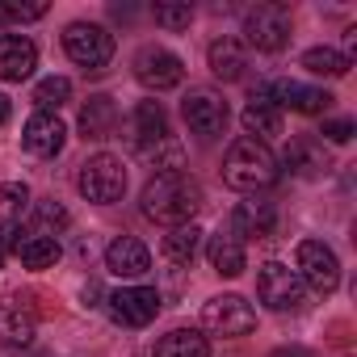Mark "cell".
I'll return each mask as SVG.
<instances>
[{"label": "cell", "mask_w": 357, "mask_h": 357, "mask_svg": "<svg viewBox=\"0 0 357 357\" xmlns=\"http://www.w3.org/2000/svg\"><path fill=\"white\" fill-rule=\"evenodd\" d=\"M198 211H202V185L190 172H155L143 185V215L151 223L181 227V223H194Z\"/></svg>", "instance_id": "obj_1"}, {"label": "cell", "mask_w": 357, "mask_h": 357, "mask_svg": "<svg viewBox=\"0 0 357 357\" xmlns=\"http://www.w3.org/2000/svg\"><path fill=\"white\" fill-rule=\"evenodd\" d=\"M223 181L240 194H257V190H269L278 181V155L257 143V139H236L227 147V160H223Z\"/></svg>", "instance_id": "obj_2"}, {"label": "cell", "mask_w": 357, "mask_h": 357, "mask_svg": "<svg viewBox=\"0 0 357 357\" xmlns=\"http://www.w3.org/2000/svg\"><path fill=\"white\" fill-rule=\"evenodd\" d=\"M76 185H80V194H84L89 202L109 206V202H118V198L126 194V164H122L118 155H109V151L89 155V160L80 164Z\"/></svg>", "instance_id": "obj_3"}, {"label": "cell", "mask_w": 357, "mask_h": 357, "mask_svg": "<svg viewBox=\"0 0 357 357\" xmlns=\"http://www.w3.org/2000/svg\"><path fill=\"white\" fill-rule=\"evenodd\" d=\"M63 51H68L72 63H80L89 72H101L114 59V34L97 22H72L63 30Z\"/></svg>", "instance_id": "obj_4"}, {"label": "cell", "mask_w": 357, "mask_h": 357, "mask_svg": "<svg viewBox=\"0 0 357 357\" xmlns=\"http://www.w3.org/2000/svg\"><path fill=\"white\" fill-rule=\"evenodd\" d=\"M257 298H261L269 311H298L303 298H307V286H303V278H298L290 265L269 261V265H261V273H257Z\"/></svg>", "instance_id": "obj_5"}, {"label": "cell", "mask_w": 357, "mask_h": 357, "mask_svg": "<svg viewBox=\"0 0 357 357\" xmlns=\"http://www.w3.org/2000/svg\"><path fill=\"white\" fill-rule=\"evenodd\" d=\"M244 38L257 47V51H282L290 43V13L282 5H252L244 13Z\"/></svg>", "instance_id": "obj_6"}, {"label": "cell", "mask_w": 357, "mask_h": 357, "mask_svg": "<svg viewBox=\"0 0 357 357\" xmlns=\"http://www.w3.org/2000/svg\"><path fill=\"white\" fill-rule=\"evenodd\" d=\"M252 101L257 105H290V109H298V114H324L336 97L332 93H324V89H307V84H298V80H269V84H261L257 93H252Z\"/></svg>", "instance_id": "obj_7"}, {"label": "cell", "mask_w": 357, "mask_h": 357, "mask_svg": "<svg viewBox=\"0 0 357 357\" xmlns=\"http://www.w3.org/2000/svg\"><path fill=\"white\" fill-rule=\"evenodd\" d=\"M294 261H298L294 273L303 278V286H311V290H319V294H332V290L340 286V261H336V252H332L328 244L303 240L298 252H294Z\"/></svg>", "instance_id": "obj_8"}, {"label": "cell", "mask_w": 357, "mask_h": 357, "mask_svg": "<svg viewBox=\"0 0 357 357\" xmlns=\"http://www.w3.org/2000/svg\"><path fill=\"white\" fill-rule=\"evenodd\" d=\"M202 328L215 336H244L257 328V311L240 294H219L202 307Z\"/></svg>", "instance_id": "obj_9"}, {"label": "cell", "mask_w": 357, "mask_h": 357, "mask_svg": "<svg viewBox=\"0 0 357 357\" xmlns=\"http://www.w3.org/2000/svg\"><path fill=\"white\" fill-rule=\"evenodd\" d=\"M135 76H139V84L164 93V89H176V84H181L185 63L176 59L172 51H164V47H143V51L135 55Z\"/></svg>", "instance_id": "obj_10"}, {"label": "cell", "mask_w": 357, "mask_h": 357, "mask_svg": "<svg viewBox=\"0 0 357 357\" xmlns=\"http://www.w3.org/2000/svg\"><path fill=\"white\" fill-rule=\"evenodd\" d=\"M109 311L126 328H147L160 315V294L151 286H122L118 294H109Z\"/></svg>", "instance_id": "obj_11"}, {"label": "cell", "mask_w": 357, "mask_h": 357, "mask_svg": "<svg viewBox=\"0 0 357 357\" xmlns=\"http://www.w3.org/2000/svg\"><path fill=\"white\" fill-rule=\"evenodd\" d=\"M130 139H135L139 155L151 160L164 143H172V135H168V114H164L155 101H139V105H135V118H130Z\"/></svg>", "instance_id": "obj_12"}, {"label": "cell", "mask_w": 357, "mask_h": 357, "mask_svg": "<svg viewBox=\"0 0 357 357\" xmlns=\"http://www.w3.org/2000/svg\"><path fill=\"white\" fill-rule=\"evenodd\" d=\"M181 114H185V126H190L194 135H202V139L223 135V130H227V118H231V114H227V101L215 97V93H194V97H185Z\"/></svg>", "instance_id": "obj_13"}, {"label": "cell", "mask_w": 357, "mask_h": 357, "mask_svg": "<svg viewBox=\"0 0 357 357\" xmlns=\"http://www.w3.org/2000/svg\"><path fill=\"white\" fill-rule=\"evenodd\" d=\"M63 143H68V126L59 122V114H43V109H38V114L26 122V130H22V147H26L30 155H38V160L59 155Z\"/></svg>", "instance_id": "obj_14"}, {"label": "cell", "mask_w": 357, "mask_h": 357, "mask_svg": "<svg viewBox=\"0 0 357 357\" xmlns=\"http://www.w3.org/2000/svg\"><path fill=\"white\" fill-rule=\"evenodd\" d=\"M34 68H38V47L26 34L0 38V80L5 84H22L26 76H34Z\"/></svg>", "instance_id": "obj_15"}, {"label": "cell", "mask_w": 357, "mask_h": 357, "mask_svg": "<svg viewBox=\"0 0 357 357\" xmlns=\"http://www.w3.org/2000/svg\"><path fill=\"white\" fill-rule=\"evenodd\" d=\"M105 269L118 273V278H143V273L151 269V252H147L143 240H135V236H118V240L105 248Z\"/></svg>", "instance_id": "obj_16"}, {"label": "cell", "mask_w": 357, "mask_h": 357, "mask_svg": "<svg viewBox=\"0 0 357 357\" xmlns=\"http://www.w3.org/2000/svg\"><path fill=\"white\" fill-rule=\"evenodd\" d=\"M34 328H38V319L22 298H13V294L0 298V344H30Z\"/></svg>", "instance_id": "obj_17"}, {"label": "cell", "mask_w": 357, "mask_h": 357, "mask_svg": "<svg viewBox=\"0 0 357 357\" xmlns=\"http://www.w3.org/2000/svg\"><path fill=\"white\" fill-rule=\"evenodd\" d=\"M278 227V211L273 202H240L231 211V236H248V240H265Z\"/></svg>", "instance_id": "obj_18"}, {"label": "cell", "mask_w": 357, "mask_h": 357, "mask_svg": "<svg viewBox=\"0 0 357 357\" xmlns=\"http://www.w3.org/2000/svg\"><path fill=\"white\" fill-rule=\"evenodd\" d=\"M114 126H118V105H114V97H105V93L89 97L84 109H80V130H84V139H109Z\"/></svg>", "instance_id": "obj_19"}, {"label": "cell", "mask_w": 357, "mask_h": 357, "mask_svg": "<svg viewBox=\"0 0 357 357\" xmlns=\"http://www.w3.org/2000/svg\"><path fill=\"white\" fill-rule=\"evenodd\" d=\"M206 257H211V265H215V273L219 278H240L244 269H248V257H244V244L227 231H219V236H211V248H206Z\"/></svg>", "instance_id": "obj_20"}, {"label": "cell", "mask_w": 357, "mask_h": 357, "mask_svg": "<svg viewBox=\"0 0 357 357\" xmlns=\"http://www.w3.org/2000/svg\"><path fill=\"white\" fill-rule=\"evenodd\" d=\"M206 59H211V72L219 76V80H240L244 76V68H248V55H244V47L236 43V38H215L211 43V51H206Z\"/></svg>", "instance_id": "obj_21"}, {"label": "cell", "mask_w": 357, "mask_h": 357, "mask_svg": "<svg viewBox=\"0 0 357 357\" xmlns=\"http://www.w3.org/2000/svg\"><path fill=\"white\" fill-rule=\"evenodd\" d=\"M151 357H211V344L194 328H172L168 336L155 340V353Z\"/></svg>", "instance_id": "obj_22"}, {"label": "cell", "mask_w": 357, "mask_h": 357, "mask_svg": "<svg viewBox=\"0 0 357 357\" xmlns=\"http://www.w3.org/2000/svg\"><path fill=\"white\" fill-rule=\"evenodd\" d=\"M286 164H290L298 176H319V172H328V155H324V147H319L315 139H294V143L286 147Z\"/></svg>", "instance_id": "obj_23"}, {"label": "cell", "mask_w": 357, "mask_h": 357, "mask_svg": "<svg viewBox=\"0 0 357 357\" xmlns=\"http://www.w3.org/2000/svg\"><path fill=\"white\" fill-rule=\"evenodd\" d=\"M240 122H244L248 139H257V143H265V139L282 135V114H278L273 105H257V101H248V105H244V114H240Z\"/></svg>", "instance_id": "obj_24"}, {"label": "cell", "mask_w": 357, "mask_h": 357, "mask_svg": "<svg viewBox=\"0 0 357 357\" xmlns=\"http://www.w3.org/2000/svg\"><path fill=\"white\" fill-rule=\"evenodd\" d=\"M17 257L26 269H51L59 261V244H55V236H26V240H17Z\"/></svg>", "instance_id": "obj_25"}, {"label": "cell", "mask_w": 357, "mask_h": 357, "mask_svg": "<svg viewBox=\"0 0 357 357\" xmlns=\"http://www.w3.org/2000/svg\"><path fill=\"white\" fill-rule=\"evenodd\" d=\"M198 240H202V231H198L194 223L172 227V231L164 236V257H168L172 265H190V261H194V252H198Z\"/></svg>", "instance_id": "obj_26"}, {"label": "cell", "mask_w": 357, "mask_h": 357, "mask_svg": "<svg viewBox=\"0 0 357 357\" xmlns=\"http://www.w3.org/2000/svg\"><path fill=\"white\" fill-rule=\"evenodd\" d=\"M303 68H307L311 76H344V72H349V59H344L340 51H332V47H311V51L303 55Z\"/></svg>", "instance_id": "obj_27"}, {"label": "cell", "mask_w": 357, "mask_h": 357, "mask_svg": "<svg viewBox=\"0 0 357 357\" xmlns=\"http://www.w3.org/2000/svg\"><path fill=\"white\" fill-rule=\"evenodd\" d=\"M68 97H72V80H68V76H47V80H38V89H34V101H38L43 114H55L59 105H68Z\"/></svg>", "instance_id": "obj_28"}, {"label": "cell", "mask_w": 357, "mask_h": 357, "mask_svg": "<svg viewBox=\"0 0 357 357\" xmlns=\"http://www.w3.org/2000/svg\"><path fill=\"white\" fill-rule=\"evenodd\" d=\"M151 17H155V26H164L168 34H176V30H190L194 9H190V5H176V0H164V5L151 9Z\"/></svg>", "instance_id": "obj_29"}, {"label": "cell", "mask_w": 357, "mask_h": 357, "mask_svg": "<svg viewBox=\"0 0 357 357\" xmlns=\"http://www.w3.org/2000/svg\"><path fill=\"white\" fill-rule=\"evenodd\" d=\"M30 202V190L22 181H9V185H0V223H17L22 211Z\"/></svg>", "instance_id": "obj_30"}, {"label": "cell", "mask_w": 357, "mask_h": 357, "mask_svg": "<svg viewBox=\"0 0 357 357\" xmlns=\"http://www.w3.org/2000/svg\"><path fill=\"white\" fill-rule=\"evenodd\" d=\"M38 236H51V231H63L68 227V211L59 202H38Z\"/></svg>", "instance_id": "obj_31"}, {"label": "cell", "mask_w": 357, "mask_h": 357, "mask_svg": "<svg viewBox=\"0 0 357 357\" xmlns=\"http://www.w3.org/2000/svg\"><path fill=\"white\" fill-rule=\"evenodd\" d=\"M0 17H9V22H38V17H47V5H5Z\"/></svg>", "instance_id": "obj_32"}, {"label": "cell", "mask_w": 357, "mask_h": 357, "mask_svg": "<svg viewBox=\"0 0 357 357\" xmlns=\"http://www.w3.org/2000/svg\"><path fill=\"white\" fill-rule=\"evenodd\" d=\"M324 135H328L332 143H349V139H353V122H349V118H336V122H324Z\"/></svg>", "instance_id": "obj_33"}, {"label": "cell", "mask_w": 357, "mask_h": 357, "mask_svg": "<svg viewBox=\"0 0 357 357\" xmlns=\"http://www.w3.org/2000/svg\"><path fill=\"white\" fill-rule=\"evenodd\" d=\"M9 122V97H0V126Z\"/></svg>", "instance_id": "obj_34"}, {"label": "cell", "mask_w": 357, "mask_h": 357, "mask_svg": "<svg viewBox=\"0 0 357 357\" xmlns=\"http://www.w3.org/2000/svg\"><path fill=\"white\" fill-rule=\"evenodd\" d=\"M273 357H307V353H303V349H278Z\"/></svg>", "instance_id": "obj_35"}]
</instances>
